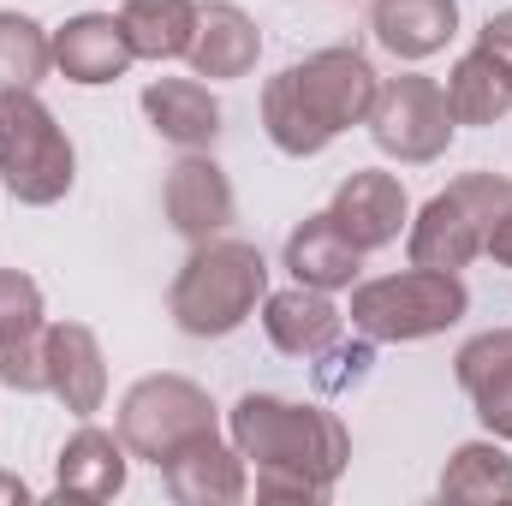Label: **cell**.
<instances>
[{
	"mask_svg": "<svg viewBox=\"0 0 512 506\" xmlns=\"http://www.w3.org/2000/svg\"><path fill=\"white\" fill-rule=\"evenodd\" d=\"M227 429L233 447L256 459V501H328L352 459V435L334 411L292 405L280 393H245L227 411Z\"/></svg>",
	"mask_w": 512,
	"mask_h": 506,
	"instance_id": "6da1fadb",
	"label": "cell"
},
{
	"mask_svg": "<svg viewBox=\"0 0 512 506\" xmlns=\"http://www.w3.org/2000/svg\"><path fill=\"white\" fill-rule=\"evenodd\" d=\"M376 66L358 48H322L304 66H286L262 90V131L280 155H322L346 126H364L376 108Z\"/></svg>",
	"mask_w": 512,
	"mask_h": 506,
	"instance_id": "7a4b0ae2",
	"label": "cell"
},
{
	"mask_svg": "<svg viewBox=\"0 0 512 506\" xmlns=\"http://www.w3.org/2000/svg\"><path fill=\"white\" fill-rule=\"evenodd\" d=\"M268 292V262L256 245L245 239H203L197 251L185 256L167 310L179 322V334L191 340H227L233 328L251 322V310Z\"/></svg>",
	"mask_w": 512,
	"mask_h": 506,
	"instance_id": "3957f363",
	"label": "cell"
},
{
	"mask_svg": "<svg viewBox=\"0 0 512 506\" xmlns=\"http://www.w3.org/2000/svg\"><path fill=\"white\" fill-rule=\"evenodd\" d=\"M471 310V292L459 274H441V268H405V274H387V280H364L352 292V328L370 334L376 346H405V340H429V334H447L459 316Z\"/></svg>",
	"mask_w": 512,
	"mask_h": 506,
	"instance_id": "277c9868",
	"label": "cell"
},
{
	"mask_svg": "<svg viewBox=\"0 0 512 506\" xmlns=\"http://www.w3.org/2000/svg\"><path fill=\"white\" fill-rule=\"evenodd\" d=\"M78 155L60 120L36 102V90H0V179L18 203L48 209L72 191Z\"/></svg>",
	"mask_w": 512,
	"mask_h": 506,
	"instance_id": "5b68a950",
	"label": "cell"
},
{
	"mask_svg": "<svg viewBox=\"0 0 512 506\" xmlns=\"http://www.w3.org/2000/svg\"><path fill=\"white\" fill-rule=\"evenodd\" d=\"M501 209H512V179H501V173L453 179L411 221V262L417 268H441V274L471 268L483 256V245H489V227L501 221Z\"/></svg>",
	"mask_w": 512,
	"mask_h": 506,
	"instance_id": "8992f818",
	"label": "cell"
},
{
	"mask_svg": "<svg viewBox=\"0 0 512 506\" xmlns=\"http://www.w3.org/2000/svg\"><path fill=\"white\" fill-rule=\"evenodd\" d=\"M203 435H215V399H209L197 381L143 376L126 399H120V441H126L137 459H149L155 471H161L179 447H191V441H203Z\"/></svg>",
	"mask_w": 512,
	"mask_h": 506,
	"instance_id": "52a82bcc",
	"label": "cell"
},
{
	"mask_svg": "<svg viewBox=\"0 0 512 506\" xmlns=\"http://www.w3.org/2000/svg\"><path fill=\"white\" fill-rule=\"evenodd\" d=\"M370 137H376V149L393 155V161H411V167H423V161H435V155H447V143H453V108H447V90L435 84V78H423V72H399V78H387L382 90H376V108H370Z\"/></svg>",
	"mask_w": 512,
	"mask_h": 506,
	"instance_id": "ba28073f",
	"label": "cell"
},
{
	"mask_svg": "<svg viewBox=\"0 0 512 506\" xmlns=\"http://www.w3.org/2000/svg\"><path fill=\"white\" fill-rule=\"evenodd\" d=\"M161 209H167L173 233L191 239V245L221 239V233L233 227V215H239L227 173H221L203 149H185V161L167 173V185H161Z\"/></svg>",
	"mask_w": 512,
	"mask_h": 506,
	"instance_id": "9c48e42d",
	"label": "cell"
},
{
	"mask_svg": "<svg viewBox=\"0 0 512 506\" xmlns=\"http://www.w3.org/2000/svg\"><path fill=\"white\" fill-rule=\"evenodd\" d=\"M42 286L18 268H0V381L18 393H42L48 370H42Z\"/></svg>",
	"mask_w": 512,
	"mask_h": 506,
	"instance_id": "30bf717a",
	"label": "cell"
},
{
	"mask_svg": "<svg viewBox=\"0 0 512 506\" xmlns=\"http://www.w3.org/2000/svg\"><path fill=\"white\" fill-rule=\"evenodd\" d=\"M42 370H48V393L66 411H78V417L102 411V399H108V364H102V346H96V334L84 322H48V334H42Z\"/></svg>",
	"mask_w": 512,
	"mask_h": 506,
	"instance_id": "8fae6325",
	"label": "cell"
},
{
	"mask_svg": "<svg viewBox=\"0 0 512 506\" xmlns=\"http://www.w3.org/2000/svg\"><path fill=\"white\" fill-rule=\"evenodd\" d=\"M328 215H334V227H340L358 251H382V245L399 239V227H405L411 203H405V185H399L393 173L364 167V173L340 179V191H334Z\"/></svg>",
	"mask_w": 512,
	"mask_h": 506,
	"instance_id": "7c38bea8",
	"label": "cell"
},
{
	"mask_svg": "<svg viewBox=\"0 0 512 506\" xmlns=\"http://www.w3.org/2000/svg\"><path fill=\"white\" fill-rule=\"evenodd\" d=\"M161 477H167V495L179 506H233V501H245V489H251L245 453L227 447L221 429L203 435V441H191V447H179L161 465Z\"/></svg>",
	"mask_w": 512,
	"mask_h": 506,
	"instance_id": "4fadbf2b",
	"label": "cell"
},
{
	"mask_svg": "<svg viewBox=\"0 0 512 506\" xmlns=\"http://www.w3.org/2000/svg\"><path fill=\"white\" fill-rule=\"evenodd\" d=\"M54 66H60V78H72V84H114V78H126V66L137 60V48H131L126 24L114 18V12H84V18H72V24H60L54 36Z\"/></svg>",
	"mask_w": 512,
	"mask_h": 506,
	"instance_id": "5bb4252c",
	"label": "cell"
},
{
	"mask_svg": "<svg viewBox=\"0 0 512 506\" xmlns=\"http://www.w3.org/2000/svg\"><path fill=\"white\" fill-rule=\"evenodd\" d=\"M262 328H268L274 352L322 358L346 334V310L316 286H286V292H262Z\"/></svg>",
	"mask_w": 512,
	"mask_h": 506,
	"instance_id": "9a60e30c",
	"label": "cell"
},
{
	"mask_svg": "<svg viewBox=\"0 0 512 506\" xmlns=\"http://www.w3.org/2000/svg\"><path fill=\"white\" fill-rule=\"evenodd\" d=\"M453 376L471 393L477 423L495 441H512V328H489V334L465 340L453 358Z\"/></svg>",
	"mask_w": 512,
	"mask_h": 506,
	"instance_id": "2e32d148",
	"label": "cell"
},
{
	"mask_svg": "<svg viewBox=\"0 0 512 506\" xmlns=\"http://www.w3.org/2000/svg\"><path fill=\"white\" fill-rule=\"evenodd\" d=\"M262 54V30L251 12H239L233 0H209L197 6V36H191V72L197 78H245Z\"/></svg>",
	"mask_w": 512,
	"mask_h": 506,
	"instance_id": "e0dca14e",
	"label": "cell"
},
{
	"mask_svg": "<svg viewBox=\"0 0 512 506\" xmlns=\"http://www.w3.org/2000/svg\"><path fill=\"white\" fill-rule=\"evenodd\" d=\"M370 30L393 60H429L459 30V0H376Z\"/></svg>",
	"mask_w": 512,
	"mask_h": 506,
	"instance_id": "ac0fdd59",
	"label": "cell"
},
{
	"mask_svg": "<svg viewBox=\"0 0 512 506\" xmlns=\"http://www.w3.org/2000/svg\"><path fill=\"white\" fill-rule=\"evenodd\" d=\"M143 114H149V126L161 131L167 143H179V149H209L221 137V102L197 78H155L143 90Z\"/></svg>",
	"mask_w": 512,
	"mask_h": 506,
	"instance_id": "d6986e66",
	"label": "cell"
},
{
	"mask_svg": "<svg viewBox=\"0 0 512 506\" xmlns=\"http://www.w3.org/2000/svg\"><path fill=\"white\" fill-rule=\"evenodd\" d=\"M54 489L66 501H114L126 489V441H114L108 429H78L60 447Z\"/></svg>",
	"mask_w": 512,
	"mask_h": 506,
	"instance_id": "ffe728a7",
	"label": "cell"
},
{
	"mask_svg": "<svg viewBox=\"0 0 512 506\" xmlns=\"http://www.w3.org/2000/svg\"><path fill=\"white\" fill-rule=\"evenodd\" d=\"M286 268L298 286H316V292H334V286H352L358 268H364V251L334 227V215H310L304 227H292L286 239Z\"/></svg>",
	"mask_w": 512,
	"mask_h": 506,
	"instance_id": "44dd1931",
	"label": "cell"
},
{
	"mask_svg": "<svg viewBox=\"0 0 512 506\" xmlns=\"http://www.w3.org/2000/svg\"><path fill=\"white\" fill-rule=\"evenodd\" d=\"M447 108L459 126H495L512 114V72L489 54V48H471L459 54L453 78H447Z\"/></svg>",
	"mask_w": 512,
	"mask_h": 506,
	"instance_id": "7402d4cb",
	"label": "cell"
},
{
	"mask_svg": "<svg viewBox=\"0 0 512 506\" xmlns=\"http://www.w3.org/2000/svg\"><path fill=\"white\" fill-rule=\"evenodd\" d=\"M137 60H185L197 36V6L191 0H126L120 12Z\"/></svg>",
	"mask_w": 512,
	"mask_h": 506,
	"instance_id": "603a6c76",
	"label": "cell"
},
{
	"mask_svg": "<svg viewBox=\"0 0 512 506\" xmlns=\"http://www.w3.org/2000/svg\"><path fill=\"white\" fill-rule=\"evenodd\" d=\"M447 501H512V459L495 441H465L441 471Z\"/></svg>",
	"mask_w": 512,
	"mask_h": 506,
	"instance_id": "cb8c5ba5",
	"label": "cell"
},
{
	"mask_svg": "<svg viewBox=\"0 0 512 506\" xmlns=\"http://www.w3.org/2000/svg\"><path fill=\"white\" fill-rule=\"evenodd\" d=\"M54 66V42L42 36L36 18L0 12V90H36Z\"/></svg>",
	"mask_w": 512,
	"mask_h": 506,
	"instance_id": "d4e9b609",
	"label": "cell"
},
{
	"mask_svg": "<svg viewBox=\"0 0 512 506\" xmlns=\"http://www.w3.org/2000/svg\"><path fill=\"white\" fill-rule=\"evenodd\" d=\"M370 364H376V340L364 334V340H334L328 352H322V364H316V387L322 393H346V387H358V381L370 376Z\"/></svg>",
	"mask_w": 512,
	"mask_h": 506,
	"instance_id": "484cf974",
	"label": "cell"
},
{
	"mask_svg": "<svg viewBox=\"0 0 512 506\" xmlns=\"http://www.w3.org/2000/svg\"><path fill=\"white\" fill-rule=\"evenodd\" d=\"M477 48H489V54L512 72V6H507V12H495V18L483 24V42H477Z\"/></svg>",
	"mask_w": 512,
	"mask_h": 506,
	"instance_id": "4316f807",
	"label": "cell"
},
{
	"mask_svg": "<svg viewBox=\"0 0 512 506\" xmlns=\"http://www.w3.org/2000/svg\"><path fill=\"white\" fill-rule=\"evenodd\" d=\"M483 251L495 256L501 268H512V209H501V221L489 227V245H483Z\"/></svg>",
	"mask_w": 512,
	"mask_h": 506,
	"instance_id": "83f0119b",
	"label": "cell"
},
{
	"mask_svg": "<svg viewBox=\"0 0 512 506\" xmlns=\"http://www.w3.org/2000/svg\"><path fill=\"white\" fill-rule=\"evenodd\" d=\"M0 501L24 506V501H30V489H24V483H18V477H6V471H0Z\"/></svg>",
	"mask_w": 512,
	"mask_h": 506,
	"instance_id": "f1b7e54d",
	"label": "cell"
}]
</instances>
